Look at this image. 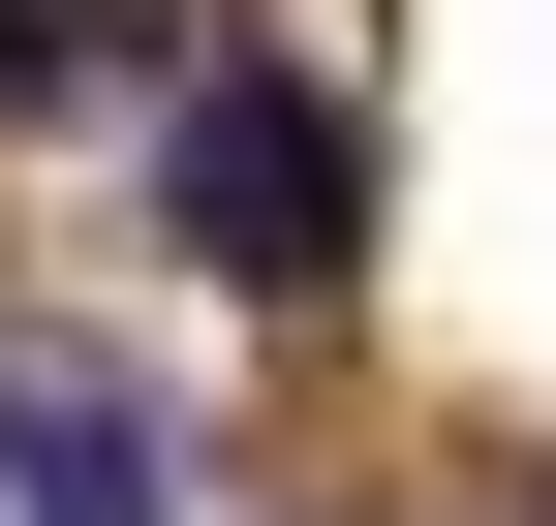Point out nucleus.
<instances>
[{
	"label": "nucleus",
	"mask_w": 556,
	"mask_h": 526,
	"mask_svg": "<svg viewBox=\"0 0 556 526\" xmlns=\"http://www.w3.org/2000/svg\"><path fill=\"white\" fill-rule=\"evenodd\" d=\"M0 526H186V434L124 341H0Z\"/></svg>",
	"instance_id": "2"
},
{
	"label": "nucleus",
	"mask_w": 556,
	"mask_h": 526,
	"mask_svg": "<svg viewBox=\"0 0 556 526\" xmlns=\"http://www.w3.org/2000/svg\"><path fill=\"white\" fill-rule=\"evenodd\" d=\"M155 217L217 248L248 310H309L340 248H371V155H340V93H309V62H186V93H155Z\"/></svg>",
	"instance_id": "1"
},
{
	"label": "nucleus",
	"mask_w": 556,
	"mask_h": 526,
	"mask_svg": "<svg viewBox=\"0 0 556 526\" xmlns=\"http://www.w3.org/2000/svg\"><path fill=\"white\" fill-rule=\"evenodd\" d=\"M31 93H62V0H0V124H31Z\"/></svg>",
	"instance_id": "3"
}]
</instances>
